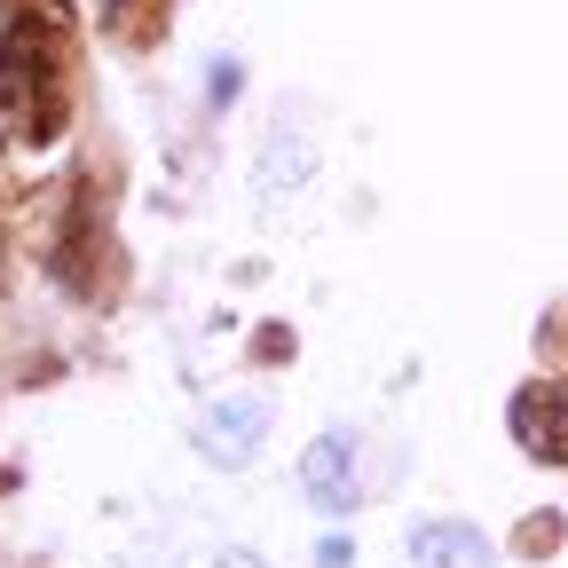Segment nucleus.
I'll return each mask as SVG.
<instances>
[{
  "mask_svg": "<svg viewBox=\"0 0 568 568\" xmlns=\"http://www.w3.org/2000/svg\"><path fill=\"white\" fill-rule=\"evenodd\" d=\"M71 119V17L63 0H17L0 32V151H48Z\"/></svg>",
  "mask_w": 568,
  "mask_h": 568,
  "instance_id": "1",
  "label": "nucleus"
},
{
  "mask_svg": "<svg viewBox=\"0 0 568 568\" xmlns=\"http://www.w3.org/2000/svg\"><path fill=\"white\" fill-rule=\"evenodd\" d=\"M514 443L545 466H568V379H529L514 395Z\"/></svg>",
  "mask_w": 568,
  "mask_h": 568,
  "instance_id": "2",
  "label": "nucleus"
},
{
  "mask_svg": "<svg viewBox=\"0 0 568 568\" xmlns=\"http://www.w3.org/2000/svg\"><path fill=\"white\" fill-rule=\"evenodd\" d=\"M261 435H268V403L261 395H222V403H205V418H197V450L213 466H245L261 450Z\"/></svg>",
  "mask_w": 568,
  "mask_h": 568,
  "instance_id": "3",
  "label": "nucleus"
},
{
  "mask_svg": "<svg viewBox=\"0 0 568 568\" xmlns=\"http://www.w3.org/2000/svg\"><path fill=\"white\" fill-rule=\"evenodd\" d=\"M301 489H308V506H316V514H355V497H364V481H355V443H347V435L308 443V458H301Z\"/></svg>",
  "mask_w": 568,
  "mask_h": 568,
  "instance_id": "4",
  "label": "nucleus"
},
{
  "mask_svg": "<svg viewBox=\"0 0 568 568\" xmlns=\"http://www.w3.org/2000/svg\"><path fill=\"white\" fill-rule=\"evenodd\" d=\"M410 568H489V545L466 521H426L410 529Z\"/></svg>",
  "mask_w": 568,
  "mask_h": 568,
  "instance_id": "5",
  "label": "nucleus"
},
{
  "mask_svg": "<svg viewBox=\"0 0 568 568\" xmlns=\"http://www.w3.org/2000/svg\"><path fill=\"white\" fill-rule=\"evenodd\" d=\"M552 545H560V521H552V514H537V521H529V537H521V552H552Z\"/></svg>",
  "mask_w": 568,
  "mask_h": 568,
  "instance_id": "6",
  "label": "nucleus"
},
{
  "mask_svg": "<svg viewBox=\"0 0 568 568\" xmlns=\"http://www.w3.org/2000/svg\"><path fill=\"white\" fill-rule=\"evenodd\" d=\"M190 568H261V560H253V552H197Z\"/></svg>",
  "mask_w": 568,
  "mask_h": 568,
  "instance_id": "7",
  "label": "nucleus"
},
{
  "mask_svg": "<svg viewBox=\"0 0 568 568\" xmlns=\"http://www.w3.org/2000/svg\"><path fill=\"white\" fill-rule=\"evenodd\" d=\"M126 9H134V0H111V17H126Z\"/></svg>",
  "mask_w": 568,
  "mask_h": 568,
  "instance_id": "8",
  "label": "nucleus"
}]
</instances>
